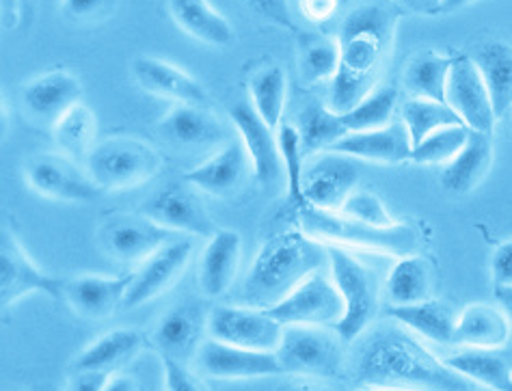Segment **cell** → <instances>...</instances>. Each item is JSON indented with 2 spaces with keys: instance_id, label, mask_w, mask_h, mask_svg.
<instances>
[{
  "instance_id": "6da1fadb",
  "label": "cell",
  "mask_w": 512,
  "mask_h": 391,
  "mask_svg": "<svg viewBox=\"0 0 512 391\" xmlns=\"http://www.w3.org/2000/svg\"><path fill=\"white\" fill-rule=\"evenodd\" d=\"M355 383L361 389L476 391V383L430 353L402 325L379 327L363 340L355 359Z\"/></svg>"
},
{
  "instance_id": "7a4b0ae2",
  "label": "cell",
  "mask_w": 512,
  "mask_h": 391,
  "mask_svg": "<svg viewBox=\"0 0 512 391\" xmlns=\"http://www.w3.org/2000/svg\"><path fill=\"white\" fill-rule=\"evenodd\" d=\"M396 35V13L387 5L372 3L357 7L344 20L340 42V70L331 80L329 109L338 115L353 111L370 96L379 80L383 61Z\"/></svg>"
},
{
  "instance_id": "3957f363",
  "label": "cell",
  "mask_w": 512,
  "mask_h": 391,
  "mask_svg": "<svg viewBox=\"0 0 512 391\" xmlns=\"http://www.w3.org/2000/svg\"><path fill=\"white\" fill-rule=\"evenodd\" d=\"M325 264H329L327 245L305 234L303 229L268 238L242 283V305L273 307L307 277L320 273V266Z\"/></svg>"
},
{
  "instance_id": "277c9868",
  "label": "cell",
  "mask_w": 512,
  "mask_h": 391,
  "mask_svg": "<svg viewBox=\"0 0 512 391\" xmlns=\"http://www.w3.org/2000/svg\"><path fill=\"white\" fill-rule=\"evenodd\" d=\"M296 214H299L303 232L325 242V245L387 253L396 255V258H407V255H415L422 249L420 232L407 223L376 227L350 219L342 212L318 210L314 206H303L296 210Z\"/></svg>"
},
{
  "instance_id": "5b68a950",
  "label": "cell",
  "mask_w": 512,
  "mask_h": 391,
  "mask_svg": "<svg viewBox=\"0 0 512 391\" xmlns=\"http://www.w3.org/2000/svg\"><path fill=\"white\" fill-rule=\"evenodd\" d=\"M329 266L335 288L344 299V316L333 327L344 342H353L366 333L379 307L381 283L370 266L359 262L353 253L338 245H327Z\"/></svg>"
},
{
  "instance_id": "8992f818",
  "label": "cell",
  "mask_w": 512,
  "mask_h": 391,
  "mask_svg": "<svg viewBox=\"0 0 512 391\" xmlns=\"http://www.w3.org/2000/svg\"><path fill=\"white\" fill-rule=\"evenodd\" d=\"M163 167V158L139 139L117 137L96 145L87 156V173L102 191H126L147 180Z\"/></svg>"
},
{
  "instance_id": "52a82bcc",
  "label": "cell",
  "mask_w": 512,
  "mask_h": 391,
  "mask_svg": "<svg viewBox=\"0 0 512 391\" xmlns=\"http://www.w3.org/2000/svg\"><path fill=\"white\" fill-rule=\"evenodd\" d=\"M342 337L314 325H290L281 337L277 357L284 374L335 379L344 370Z\"/></svg>"
},
{
  "instance_id": "ba28073f",
  "label": "cell",
  "mask_w": 512,
  "mask_h": 391,
  "mask_svg": "<svg viewBox=\"0 0 512 391\" xmlns=\"http://www.w3.org/2000/svg\"><path fill=\"white\" fill-rule=\"evenodd\" d=\"M284 331L281 322L258 307L217 305L208 314L210 337L258 353H277Z\"/></svg>"
},
{
  "instance_id": "9c48e42d",
  "label": "cell",
  "mask_w": 512,
  "mask_h": 391,
  "mask_svg": "<svg viewBox=\"0 0 512 391\" xmlns=\"http://www.w3.org/2000/svg\"><path fill=\"white\" fill-rule=\"evenodd\" d=\"M264 312L284 327H335L344 316V299L333 281H329L325 275L314 273L299 288L292 290L284 301L264 309Z\"/></svg>"
},
{
  "instance_id": "30bf717a",
  "label": "cell",
  "mask_w": 512,
  "mask_h": 391,
  "mask_svg": "<svg viewBox=\"0 0 512 391\" xmlns=\"http://www.w3.org/2000/svg\"><path fill=\"white\" fill-rule=\"evenodd\" d=\"M65 281L44 273L22 249L9 227L0 234V301L3 307L18 303L31 292H44L50 299H61Z\"/></svg>"
},
{
  "instance_id": "8fae6325",
  "label": "cell",
  "mask_w": 512,
  "mask_h": 391,
  "mask_svg": "<svg viewBox=\"0 0 512 391\" xmlns=\"http://www.w3.org/2000/svg\"><path fill=\"white\" fill-rule=\"evenodd\" d=\"M26 180L39 195L70 204H89L104 193L89 178V173L80 171L65 154H37L29 158Z\"/></svg>"
},
{
  "instance_id": "7c38bea8",
  "label": "cell",
  "mask_w": 512,
  "mask_h": 391,
  "mask_svg": "<svg viewBox=\"0 0 512 391\" xmlns=\"http://www.w3.org/2000/svg\"><path fill=\"white\" fill-rule=\"evenodd\" d=\"M193 188L195 186L186 180L169 182L145 201L143 214L169 229V232L212 238L217 234V227H214V221Z\"/></svg>"
},
{
  "instance_id": "4fadbf2b",
  "label": "cell",
  "mask_w": 512,
  "mask_h": 391,
  "mask_svg": "<svg viewBox=\"0 0 512 391\" xmlns=\"http://www.w3.org/2000/svg\"><path fill=\"white\" fill-rule=\"evenodd\" d=\"M446 104L461 117L463 124L476 132H493L495 111L487 83L471 57H456L450 67Z\"/></svg>"
},
{
  "instance_id": "5bb4252c",
  "label": "cell",
  "mask_w": 512,
  "mask_h": 391,
  "mask_svg": "<svg viewBox=\"0 0 512 391\" xmlns=\"http://www.w3.org/2000/svg\"><path fill=\"white\" fill-rule=\"evenodd\" d=\"M102 249L121 262H145L173 240V232L145 214H117L102 225Z\"/></svg>"
},
{
  "instance_id": "9a60e30c",
  "label": "cell",
  "mask_w": 512,
  "mask_h": 391,
  "mask_svg": "<svg viewBox=\"0 0 512 391\" xmlns=\"http://www.w3.org/2000/svg\"><path fill=\"white\" fill-rule=\"evenodd\" d=\"M193 253V242L186 238H173L163 249H158L145 262L139 271H134L132 283L126 294L124 307L134 309L158 299L160 294L169 292L175 281L186 271L188 260Z\"/></svg>"
},
{
  "instance_id": "2e32d148",
  "label": "cell",
  "mask_w": 512,
  "mask_h": 391,
  "mask_svg": "<svg viewBox=\"0 0 512 391\" xmlns=\"http://www.w3.org/2000/svg\"><path fill=\"white\" fill-rule=\"evenodd\" d=\"M359 167L355 158L329 152L318 156L312 165L305 167L303 175V193L305 206H314L318 210L340 212L344 201L355 191L359 182Z\"/></svg>"
},
{
  "instance_id": "e0dca14e",
  "label": "cell",
  "mask_w": 512,
  "mask_h": 391,
  "mask_svg": "<svg viewBox=\"0 0 512 391\" xmlns=\"http://www.w3.org/2000/svg\"><path fill=\"white\" fill-rule=\"evenodd\" d=\"M197 368L210 379H264V376L284 374L277 353H258V350L238 348L208 337L197 350Z\"/></svg>"
},
{
  "instance_id": "ac0fdd59",
  "label": "cell",
  "mask_w": 512,
  "mask_h": 391,
  "mask_svg": "<svg viewBox=\"0 0 512 391\" xmlns=\"http://www.w3.org/2000/svg\"><path fill=\"white\" fill-rule=\"evenodd\" d=\"M229 115H232L240 141L251 158L255 180L260 184H273L284 173L279 139L273 134L275 130L258 115L249 100L236 102L229 109Z\"/></svg>"
},
{
  "instance_id": "d6986e66",
  "label": "cell",
  "mask_w": 512,
  "mask_h": 391,
  "mask_svg": "<svg viewBox=\"0 0 512 391\" xmlns=\"http://www.w3.org/2000/svg\"><path fill=\"white\" fill-rule=\"evenodd\" d=\"M80 98H83V85L65 70L46 72L22 87L24 111L39 126L55 128L65 113L80 104Z\"/></svg>"
},
{
  "instance_id": "ffe728a7",
  "label": "cell",
  "mask_w": 512,
  "mask_h": 391,
  "mask_svg": "<svg viewBox=\"0 0 512 391\" xmlns=\"http://www.w3.org/2000/svg\"><path fill=\"white\" fill-rule=\"evenodd\" d=\"M208 331V314L201 303L184 301L173 305L169 312L158 320L152 333V342L163 359H175L186 363L197 355L204 344V333Z\"/></svg>"
},
{
  "instance_id": "44dd1931",
  "label": "cell",
  "mask_w": 512,
  "mask_h": 391,
  "mask_svg": "<svg viewBox=\"0 0 512 391\" xmlns=\"http://www.w3.org/2000/svg\"><path fill=\"white\" fill-rule=\"evenodd\" d=\"M331 152L350 156L355 160H368L379 165H400L413 156V143L407 126L402 121L379 130L348 132L346 137L333 147Z\"/></svg>"
},
{
  "instance_id": "7402d4cb",
  "label": "cell",
  "mask_w": 512,
  "mask_h": 391,
  "mask_svg": "<svg viewBox=\"0 0 512 391\" xmlns=\"http://www.w3.org/2000/svg\"><path fill=\"white\" fill-rule=\"evenodd\" d=\"M249 163L251 158L242 141H227L204 165L186 171L182 180L212 197L225 199L238 193L249 173Z\"/></svg>"
},
{
  "instance_id": "603a6c76",
  "label": "cell",
  "mask_w": 512,
  "mask_h": 391,
  "mask_svg": "<svg viewBox=\"0 0 512 391\" xmlns=\"http://www.w3.org/2000/svg\"><path fill=\"white\" fill-rule=\"evenodd\" d=\"M132 74L137 83L152 96L173 100L175 104L204 106L208 93L182 67L156 57H137L132 63Z\"/></svg>"
},
{
  "instance_id": "cb8c5ba5",
  "label": "cell",
  "mask_w": 512,
  "mask_h": 391,
  "mask_svg": "<svg viewBox=\"0 0 512 391\" xmlns=\"http://www.w3.org/2000/svg\"><path fill=\"white\" fill-rule=\"evenodd\" d=\"M132 277L134 273L119 277L83 275L65 281L63 296L78 316L87 320H104L115 314L119 305L124 307Z\"/></svg>"
},
{
  "instance_id": "d4e9b609",
  "label": "cell",
  "mask_w": 512,
  "mask_h": 391,
  "mask_svg": "<svg viewBox=\"0 0 512 391\" xmlns=\"http://www.w3.org/2000/svg\"><path fill=\"white\" fill-rule=\"evenodd\" d=\"M160 134L184 150H197V147L201 150V147L227 143V132L219 119L193 104H175L169 115L160 121Z\"/></svg>"
},
{
  "instance_id": "484cf974",
  "label": "cell",
  "mask_w": 512,
  "mask_h": 391,
  "mask_svg": "<svg viewBox=\"0 0 512 391\" xmlns=\"http://www.w3.org/2000/svg\"><path fill=\"white\" fill-rule=\"evenodd\" d=\"M242 240L234 229H219L201 255L199 283L208 299H219L234 283L240 264Z\"/></svg>"
},
{
  "instance_id": "4316f807",
  "label": "cell",
  "mask_w": 512,
  "mask_h": 391,
  "mask_svg": "<svg viewBox=\"0 0 512 391\" xmlns=\"http://www.w3.org/2000/svg\"><path fill=\"white\" fill-rule=\"evenodd\" d=\"M493 165V139L489 132H469V139L450 165L441 171V186L452 195H467L487 178Z\"/></svg>"
},
{
  "instance_id": "83f0119b",
  "label": "cell",
  "mask_w": 512,
  "mask_h": 391,
  "mask_svg": "<svg viewBox=\"0 0 512 391\" xmlns=\"http://www.w3.org/2000/svg\"><path fill=\"white\" fill-rule=\"evenodd\" d=\"M169 11L175 24L201 44L212 48L236 44L234 26L208 0H169Z\"/></svg>"
},
{
  "instance_id": "f1b7e54d",
  "label": "cell",
  "mask_w": 512,
  "mask_h": 391,
  "mask_svg": "<svg viewBox=\"0 0 512 391\" xmlns=\"http://www.w3.org/2000/svg\"><path fill=\"white\" fill-rule=\"evenodd\" d=\"M510 320L504 309L493 305L474 303L467 305L456 318L454 344H463L467 348H502L510 337Z\"/></svg>"
},
{
  "instance_id": "f546056e",
  "label": "cell",
  "mask_w": 512,
  "mask_h": 391,
  "mask_svg": "<svg viewBox=\"0 0 512 391\" xmlns=\"http://www.w3.org/2000/svg\"><path fill=\"white\" fill-rule=\"evenodd\" d=\"M387 314L398 325L426 337V340H433L437 344H454L458 314L446 301L428 299L413 305H389Z\"/></svg>"
},
{
  "instance_id": "4dcf8cb0",
  "label": "cell",
  "mask_w": 512,
  "mask_h": 391,
  "mask_svg": "<svg viewBox=\"0 0 512 391\" xmlns=\"http://www.w3.org/2000/svg\"><path fill=\"white\" fill-rule=\"evenodd\" d=\"M145 344V337L137 329H115L98 337L80 353L72 372H106L113 374L119 366H124Z\"/></svg>"
},
{
  "instance_id": "1f68e13d",
  "label": "cell",
  "mask_w": 512,
  "mask_h": 391,
  "mask_svg": "<svg viewBox=\"0 0 512 391\" xmlns=\"http://www.w3.org/2000/svg\"><path fill=\"white\" fill-rule=\"evenodd\" d=\"M474 63L487 83L495 117L502 119L512 111V46L506 42H487L474 52Z\"/></svg>"
},
{
  "instance_id": "d6a6232c",
  "label": "cell",
  "mask_w": 512,
  "mask_h": 391,
  "mask_svg": "<svg viewBox=\"0 0 512 391\" xmlns=\"http://www.w3.org/2000/svg\"><path fill=\"white\" fill-rule=\"evenodd\" d=\"M433 266L420 253L400 258L385 283L389 305H413L430 299Z\"/></svg>"
},
{
  "instance_id": "836d02e7",
  "label": "cell",
  "mask_w": 512,
  "mask_h": 391,
  "mask_svg": "<svg viewBox=\"0 0 512 391\" xmlns=\"http://www.w3.org/2000/svg\"><path fill=\"white\" fill-rule=\"evenodd\" d=\"M448 366L461 372L471 383L493 391H512V370L506 359L487 348H465L446 359Z\"/></svg>"
},
{
  "instance_id": "e575fe53",
  "label": "cell",
  "mask_w": 512,
  "mask_h": 391,
  "mask_svg": "<svg viewBox=\"0 0 512 391\" xmlns=\"http://www.w3.org/2000/svg\"><path fill=\"white\" fill-rule=\"evenodd\" d=\"M450 57L439 52H422L404 67V89L411 93V98H428L437 102H446V87L452 67Z\"/></svg>"
},
{
  "instance_id": "d590c367",
  "label": "cell",
  "mask_w": 512,
  "mask_h": 391,
  "mask_svg": "<svg viewBox=\"0 0 512 391\" xmlns=\"http://www.w3.org/2000/svg\"><path fill=\"white\" fill-rule=\"evenodd\" d=\"M296 130L301 134L305 156L320 154L325 150L331 152L348 134L342 115L333 113L329 106L320 102L305 106L299 115V126H296Z\"/></svg>"
},
{
  "instance_id": "8d00e7d4",
  "label": "cell",
  "mask_w": 512,
  "mask_h": 391,
  "mask_svg": "<svg viewBox=\"0 0 512 391\" xmlns=\"http://www.w3.org/2000/svg\"><path fill=\"white\" fill-rule=\"evenodd\" d=\"M288 80L279 65H264L249 80V98L253 109L273 130L279 128L286 109Z\"/></svg>"
},
{
  "instance_id": "74e56055",
  "label": "cell",
  "mask_w": 512,
  "mask_h": 391,
  "mask_svg": "<svg viewBox=\"0 0 512 391\" xmlns=\"http://www.w3.org/2000/svg\"><path fill=\"white\" fill-rule=\"evenodd\" d=\"M340 42L338 37L312 35L301 42L299 74L305 85H322L333 80L340 70Z\"/></svg>"
},
{
  "instance_id": "f35d334b",
  "label": "cell",
  "mask_w": 512,
  "mask_h": 391,
  "mask_svg": "<svg viewBox=\"0 0 512 391\" xmlns=\"http://www.w3.org/2000/svg\"><path fill=\"white\" fill-rule=\"evenodd\" d=\"M402 124L407 126L411 143L415 147L433 132L448 126H461L463 121L446 102L428 98H409L402 104Z\"/></svg>"
},
{
  "instance_id": "ab89813d",
  "label": "cell",
  "mask_w": 512,
  "mask_h": 391,
  "mask_svg": "<svg viewBox=\"0 0 512 391\" xmlns=\"http://www.w3.org/2000/svg\"><path fill=\"white\" fill-rule=\"evenodd\" d=\"M55 130V139L61 152L72 160H87L93 150V139H96L98 121L85 104H76L70 113H65Z\"/></svg>"
},
{
  "instance_id": "60d3db41",
  "label": "cell",
  "mask_w": 512,
  "mask_h": 391,
  "mask_svg": "<svg viewBox=\"0 0 512 391\" xmlns=\"http://www.w3.org/2000/svg\"><path fill=\"white\" fill-rule=\"evenodd\" d=\"M398 104V91L394 87L374 89L370 96L363 98L353 111L342 115L348 132L379 130L392 124V117Z\"/></svg>"
},
{
  "instance_id": "b9f144b4",
  "label": "cell",
  "mask_w": 512,
  "mask_h": 391,
  "mask_svg": "<svg viewBox=\"0 0 512 391\" xmlns=\"http://www.w3.org/2000/svg\"><path fill=\"white\" fill-rule=\"evenodd\" d=\"M471 128L467 126H448L426 137L420 145L413 147V163L420 165H450L452 160L461 154L469 139Z\"/></svg>"
},
{
  "instance_id": "7bdbcfd3",
  "label": "cell",
  "mask_w": 512,
  "mask_h": 391,
  "mask_svg": "<svg viewBox=\"0 0 512 391\" xmlns=\"http://www.w3.org/2000/svg\"><path fill=\"white\" fill-rule=\"evenodd\" d=\"M281 160H284V173L288 180V197L294 210L305 206V193H303V175H305V152L301 145V134L294 126H284L277 134Z\"/></svg>"
},
{
  "instance_id": "ee69618b",
  "label": "cell",
  "mask_w": 512,
  "mask_h": 391,
  "mask_svg": "<svg viewBox=\"0 0 512 391\" xmlns=\"http://www.w3.org/2000/svg\"><path fill=\"white\" fill-rule=\"evenodd\" d=\"M340 212L346 214V217H350V219L368 223V225H376V227L394 225L392 214H389V210L385 208L381 197L370 193V191L350 193V197L344 201Z\"/></svg>"
},
{
  "instance_id": "f6af8a7d",
  "label": "cell",
  "mask_w": 512,
  "mask_h": 391,
  "mask_svg": "<svg viewBox=\"0 0 512 391\" xmlns=\"http://www.w3.org/2000/svg\"><path fill=\"white\" fill-rule=\"evenodd\" d=\"M61 7L72 22L100 24L117 11L119 0H61Z\"/></svg>"
},
{
  "instance_id": "bcb514c9",
  "label": "cell",
  "mask_w": 512,
  "mask_h": 391,
  "mask_svg": "<svg viewBox=\"0 0 512 391\" xmlns=\"http://www.w3.org/2000/svg\"><path fill=\"white\" fill-rule=\"evenodd\" d=\"M165 391H208L197 374L186 368V363L163 359Z\"/></svg>"
},
{
  "instance_id": "7dc6e473",
  "label": "cell",
  "mask_w": 512,
  "mask_h": 391,
  "mask_svg": "<svg viewBox=\"0 0 512 391\" xmlns=\"http://www.w3.org/2000/svg\"><path fill=\"white\" fill-rule=\"evenodd\" d=\"M247 5L258 13L260 18L279 26V29L296 31L288 0H247Z\"/></svg>"
},
{
  "instance_id": "c3c4849f",
  "label": "cell",
  "mask_w": 512,
  "mask_h": 391,
  "mask_svg": "<svg viewBox=\"0 0 512 391\" xmlns=\"http://www.w3.org/2000/svg\"><path fill=\"white\" fill-rule=\"evenodd\" d=\"M491 275L495 288L512 286V240L502 242V245L493 251Z\"/></svg>"
},
{
  "instance_id": "681fc988",
  "label": "cell",
  "mask_w": 512,
  "mask_h": 391,
  "mask_svg": "<svg viewBox=\"0 0 512 391\" xmlns=\"http://www.w3.org/2000/svg\"><path fill=\"white\" fill-rule=\"evenodd\" d=\"M335 9H338V0H301L303 16L314 24L331 20Z\"/></svg>"
},
{
  "instance_id": "f907efd6",
  "label": "cell",
  "mask_w": 512,
  "mask_h": 391,
  "mask_svg": "<svg viewBox=\"0 0 512 391\" xmlns=\"http://www.w3.org/2000/svg\"><path fill=\"white\" fill-rule=\"evenodd\" d=\"M109 376L106 372H74L65 391H104Z\"/></svg>"
},
{
  "instance_id": "816d5d0a",
  "label": "cell",
  "mask_w": 512,
  "mask_h": 391,
  "mask_svg": "<svg viewBox=\"0 0 512 391\" xmlns=\"http://www.w3.org/2000/svg\"><path fill=\"white\" fill-rule=\"evenodd\" d=\"M104 391H139V385L130 374H111Z\"/></svg>"
},
{
  "instance_id": "f5cc1de1",
  "label": "cell",
  "mask_w": 512,
  "mask_h": 391,
  "mask_svg": "<svg viewBox=\"0 0 512 391\" xmlns=\"http://www.w3.org/2000/svg\"><path fill=\"white\" fill-rule=\"evenodd\" d=\"M441 3L443 0H402L404 7H409L417 13H437L441 11Z\"/></svg>"
},
{
  "instance_id": "db71d44e",
  "label": "cell",
  "mask_w": 512,
  "mask_h": 391,
  "mask_svg": "<svg viewBox=\"0 0 512 391\" xmlns=\"http://www.w3.org/2000/svg\"><path fill=\"white\" fill-rule=\"evenodd\" d=\"M495 296L500 299L502 309L506 312L510 325H512V286L510 288H495Z\"/></svg>"
},
{
  "instance_id": "11a10c76",
  "label": "cell",
  "mask_w": 512,
  "mask_h": 391,
  "mask_svg": "<svg viewBox=\"0 0 512 391\" xmlns=\"http://www.w3.org/2000/svg\"><path fill=\"white\" fill-rule=\"evenodd\" d=\"M469 3H474V0H443L441 11H454V9H461Z\"/></svg>"
},
{
  "instance_id": "9f6ffc18",
  "label": "cell",
  "mask_w": 512,
  "mask_h": 391,
  "mask_svg": "<svg viewBox=\"0 0 512 391\" xmlns=\"http://www.w3.org/2000/svg\"><path fill=\"white\" fill-rule=\"evenodd\" d=\"M279 391H322V389H316L312 385H286V387H281Z\"/></svg>"
},
{
  "instance_id": "6f0895ef",
  "label": "cell",
  "mask_w": 512,
  "mask_h": 391,
  "mask_svg": "<svg viewBox=\"0 0 512 391\" xmlns=\"http://www.w3.org/2000/svg\"><path fill=\"white\" fill-rule=\"evenodd\" d=\"M361 391H392V389H372L370 387V389H361Z\"/></svg>"
},
{
  "instance_id": "680465c9",
  "label": "cell",
  "mask_w": 512,
  "mask_h": 391,
  "mask_svg": "<svg viewBox=\"0 0 512 391\" xmlns=\"http://www.w3.org/2000/svg\"><path fill=\"white\" fill-rule=\"evenodd\" d=\"M22 3H24V0H22Z\"/></svg>"
}]
</instances>
